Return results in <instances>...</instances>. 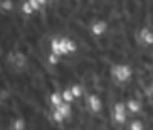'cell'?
<instances>
[{"mask_svg": "<svg viewBox=\"0 0 153 130\" xmlns=\"http://www.w3.org/2000/svg\"><path fill=\"white\" fill-rule=\"evenodd\" d=\"M71 90H72V94H74L75 98H80V97L83 95V87H81L80 84H74V86L71 87Z\"/></svg>", "mask_w": 153, "mask_h": 130, "instance_id": "16", "label": "cell"}, {"mask_svg": "<svg viewBox=\"0 0 153 130\" xmlns=\"http://www.w3.org/2000/svg\"><path fill=\"white\" fill-rule=\"evenodd\" d=\"M54 2H55V0H54Z\"/></svg>", "mask_w": 153, "mask_h": 130, "instance_id": "23", "label": "cell"}, {"mask_svg": "<svg viewBox=\"0 0 153 130\" xmlns=\"http://www.w3.org/2000/svg\"><path fill=\"white\" fill-rule=\"evenodd\" d=\"M66 40H68V37H66V35H60V52H61V55H69Z\"/></svg>", "mask_w": 153, "mask_h": 130, "instance_id": "10", "label": "cell"}, {"mask_svg": "<svg viewBox=\"0 0 153 130\" xmlns=\"http://www.w3.org/2000/svg\"><path fill=\"white\" fill-rule=\"evenodd\" d=\"M11 129L12 130H25L26 129V121H25L23 118H17L14 123L11 124Z\"/></svg>", "mask_w": 153, "mask_h": 130, "instance_id": "11", "label": "cell"}, {"mask_svg": "<svg viewBox=\"0 0 153 130\" xmlns=\"http://www.w3.org/2000/svg\"><path fill=\"white\" fill-rule=\"evenodd\" d=\"M52 120H54L55 123L61 124L63 121H65V116H63V113H61L60 110H57V109H55V110L52 112Z\"/></svg>", "mask_w": 153, "mask_h": 130, "instance_id": "17", "label": "cell"}, {"mask_svg": "<svg viewBox=\"0 0 153 130\" xmlns=\"http://www.w3.org/2000/svg\"><path fill=\"white\" fill-rule=\"evenodd\" d=\"M12 66H17L20 71H23L25 68L28 66V57L25 55V52L16 51V61H14V64H12Z\"/></svg>", "mask_w": 153, "mask_h": 130, "instance_id": "6", "label": "cell"}, {"mask_svg": "<svg viewBox=\"0 0 153 130\" xmlns=\"http://www.w3.org/2000/svg\"><path fill=\"white\" fill-rule=\"evenodd\" d=\"M138 38L141 40L144 45H149L152 46L153 45V31L149 28V26H143L138 32Z\"/></svg>", "mask_w": 153, "mask_h": 130, "instance_id": "3", "label": "cell"}, {"mask_svg": "<svg viewBox=\"0 0 153 130\" xmlns=\"http://www.w3.org/2000/svg\"><path fill=\"white\" fill-rule=\"evenodd\" d=\"M61 95H63V100H65L66 103H72V101L75 100V97H74V94H72L71 89H65Z\"/></svg>", "mask_w": 153, "mask_h": 130, "instance_id": "14", "label": "cell"}, {"mask_svg": "<svg viewBox=\"0 0 153 130\" xmlns=\"http://www.w3.org/2000/svg\"><path fill=\"white\" fill-rule=\"evenodd\" d=\"M58 61H60V55L54 54V52H51V54L48 55V63L49 64H58Z\"/></svg>", "mask_w": 153, "mask_h": 130, "instance_id": "18", "label": "cell"}, {"mask_svg": "<svg viewBox=\"0 0 153 130\" xmlns=\"http://www.w3.org/2000/svg\"><path fill=\"white\" fill-rule=\"evenodd\" d=\"M55 109H57V110H60V112L63 113V116H65V118H69L71 113H72L71 104H69V103H66V101H63V103L60 104V106H57Z\"/></svg>", "mask_w": 153, "mask_h": 130, "instance_id": "8", "label": "cell"}, {"mask_svg": "<svg viewBox=\"0 0 153 130\" xmlns=\"http://www.w3.org/2000/svg\"><path fill=\"white\" fill-rule=\"evenodd\" d=\"M115 112H126V107L123 103H117L115 104Z\"/></svg>", "mask_w": 153, "mask_h": 130, "instance_id": "21", "label": "cell"}, {"mask_svg": "<svg viewBox=\"0 0 153 130\" xmlns=\"http://www.w3.org/2000/svg\"><path fill=\"white\" fill-rule=\"evenodd\" d=\"M49 2H51V0H38V3H40V5H42V6H43V8H46V6H48V3H49Z\"/></svg>", "mask_w": 153, "mask_h": 130, "instance_id": "22", "label": "cell"}, {"mask_svg": "<svg viewBox=\"0 0 153 130\" xmlns=\"http://www.w3.org/2000/svg\"><path fill=\"white\" fill-rule=\"evenodd\" d=\"M87 106L94 113H98V112H101V109H103V103H101L98 95H91L87 98Z\"/></svg>", "mask_w": 153, "mask_h": 130, "instance_id": "5", "label": "cell"}, {"mask_svg": "<svg viewBox=\"0 0 153 130\" xmlns=\"http://www.w3.org/2000/svg\"><path fill=\"white\" fill-rule=\"evenodd\" d=\"M130 130H143V123L141 121H133L130 124Z\"/></svg>", "mask_w": 153, "mask_h": 130, "instance_id": "20", "label": "cell"}, {"mask_svg": "<svg viewBox=\"0 0 153 130\" xmlns=\"http://www.w3.org/2000/svg\"><path fill=\"white\" fill-rule=\"evenodd\" d=\"M113 120L118 124H124L126 123V112H115L113 113Z\"/></svg>", "mask_w": 153, "mask_h": 130, "instance_id": "15", "label": "cell"}, {"mask_svg": "<svg viewBox=\"0 0 153 130\" xmlns=\"http://www.w3.org/2000/svg\"><path fill=\"white\" fill-rule=\"evenodd\" d=\"M28 2L31 3V6L34 8V11L35 12H40V11H43V6L38 3V0H28Z\"/></svg>", "mask_w": 153, "mask_h": 130, "instance_id": "19", "label": "cell"}, {"mask_svg": "<svg viewBox=\"0 0 153 130\" xmlns=\"http://www.w3.org/2000/svg\"><path fill=\"white\" fill-rule=\"evenodd\" d=\"M107 31H109V22L106 19H95L91 25H89V32H91V35L95 37V38L103 37Z\"/></svg>", "mask_w": 153, "mask_h": 130, "instance_id": "1", "label": "cell"}, {"mask_svg": "<svg viewBox=\"0 0 153 130\" xmlns=\"http://www.w3.org/2000/svg\"><path fill=\"white\" fill-rule=\"evenodd\" d=\"M127 107H129V110L132 113H138L139 110H141V103L136 101V100H129L127 101Z\"/></svg>", "mask_w": 153, "mask_h": 130, "instance_id": "9", "label": "cell"}, {"mask_svg": "<svg viewBox=\"0 0 153 130\" xmlns=\"http://www.w3.org/2000/svg\"><path fill=\"white\" fill-rule=\"evenodd\" d=\"M112 74L113 77L117 78L118 81H127V80H130V77H132V69L129 64H115V68L112 69Z\"/></svg>", "mask_w": 153, "mask_h": 130, "instance_id": "2", "label": "cell"}, {"mask_svg": "<svg viewBox=\"0 0 153 130\" xmlns=\"http://www.w3.org/2000/svg\"><path fill=\"white\" fill-rule=\"evenodd\" d=\"M16 8H17L16 0H0V14L9 16L16 11Z\"/></svg>", "mask_w": 153, "mask_h": 130, "instance_id": "4", "label": "cell"}, {"mask_svg": "<svg viewBox=\"0 0 153 130\" xmlns=\"http://www.w3.org/2000/svg\"><path fill=\"white\" fill-rule=\"evenodd\" d=\"M66 43H68V51H69V55H71V54H75V52H76V49H78V45H76V42L74 40V38L68 37Z\"/></svg>", "mask_w": 153, "mask_h": 130, "instance_id": "13", "label": "cell"}, {"mask_svg": "<svg viewBox=\"0 0 153 130\" xmlns=\"http://www.w3.org/2000/svg\"><path fill=\"white\" fill-rule=\"evenodd\" d=\"M19 9H20V12H22L23 17H32V16L35 14L34 8L31 6V3L28 2V0H23V2L19 5Z\"/></svg>", "mask_w": 153, "mask_h": 130, "instance_id": "7", "label": "cell"}, {"mask_svg": "<svg viewBox=\"0 0 153 130\" xmlns=\"http://www.w3.org/2000/svg\"><path fill=\"white\" fill-rule=\"evenodd\" d=\"M65 101L63 100V95L61 94H58V92H54L52 95H51V104H52L54 107H57V106H60V104Z\"/></svg>", "mask_w": 153, "mask_h": 130, "instance_id": "12", "label": "cell"}]
</instances>
